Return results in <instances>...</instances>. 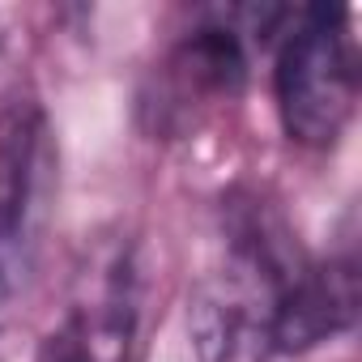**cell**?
<instances>
[{
  "instance_id": "6da1fadb",
  "label": "cell",
  "mask_w": 362,
  "mask_h": 362,
  "mask_svg": "<svg viewBox=\"0 0 362 362\" xmlns=\"http://www.w3.org/2000/svg\"><path fill=\"white\" fill-rule=\"evenodd\" d=\"M311 264L290 226L260 201L230 205L226 252L197 281L188 328L201 362H281L277 320L290 286Z\"/></svg>"
},
{
  "instance_id": "7a4b0ae2",
  "label": "cell",
  "mask_w": 362,
  "mask_h": 362,
  "mask_svg": "<svg viewBox=\"0 0 362 362\" xmlns=\"http://www.w3.org/2000/svg\"><path fill=\"white\" fill-rule=\"evenodd\" d=\"M281 128L303 149H328L358 107V43L345 9H298L273 64Z\"/></svg>"
},
{
  "instance_id": "3957f363",
  "label": "cell",
  "mask_w": 362,
  "mask_h": 362,
  "mask_svg": "<svg viewBox=\"0 0 362 362\" xmlns=\"http://www.w3.org/2000/svg\"><path fill=\"white\" fill-rule=\"evenodd\" d=\"M56 197V141L35 98L0 107V307L13 303L43 252Z\"/></svg>"
},
{
  "instance_id": "277c9868",
  "label": "cell",
  "mask_w": 362,
  "mask_h": 362,
  "mask_svg": "<svg viewBox=\"0 0 362 362\" xmlns=\"http://www.w3.org/2000/svg\"><path fill=\"white\" fill-rule=\"evenodd\" d=\"M247 81V43L243 30L222 22H201L179 39L166 60L153 73V94L145 98V111H153L158 132L188 128L201 111L230 103Z\"/></svg>"
},
{
  "instance_id": "5b68a950",
  "label": "cell",
  "mask_w": 362,
  "mask_h": 362,
  "mask_svg": "<svg viewBox=\"0 0 362 362\" xmlns=\"http://www.w3.org/2000/svg\"><path fill=\"white\" fill-rule=\"evenodd\" d=\"M141 320V286L128 243H111L81 273V290L64 328L86 345L94 362H128Z\"/></svg>"
},
{
  "instance_id": "8992f818",
  "label": "cell",
  "mask_w": 362,
  "mask_h": 362,
  "mask_svg": "<svg viewBox=\"0 0 362 362\" xmlns=\"http://www.w3.org/2000/svg\"><path fill=\"white\" fill-rule=\"evenodd\" d=\"M358 315V264L354 256L311 260L290 286L277 320V354L298 358L354 328Z\"/></svg>"
},
{
  "instance_id": "52a82bcc",
  "label": "cell",
  "mask_w": 362,
  "mask_h": 362,
  "mask_svg": "<svg viewBox=\"0 0 362 362\" xmlns=\"http://www.w3.org/2000/svg\"><path fill=\"white\" fill-rule=\"evenodd\" d=\"M39 362H94L90 354H86V345L60 324L47 341H43V349H39Z\"/></svg>"
}]
</instances>
